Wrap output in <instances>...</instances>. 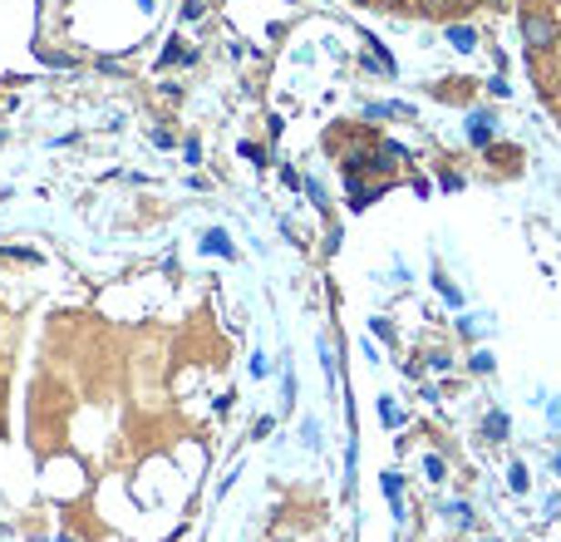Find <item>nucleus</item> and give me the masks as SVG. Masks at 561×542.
I'll use <instances>...</instances> for the list:
<instances>
[{
    "mask_svg": "<svg viewBox=\"0 0 561 542\" xmlns=\"http://www.w3.org/2000/svg\"><path fill=\"white\" fill-rule=\"evenodd\" d=\"M493 134H497V118L493 114H473L468 118V138L478 143V148H483V143H493Z\"/></svg>",
    "mask_w": 561,
    "mask_h": 542,
    "instance_id": "nucleus-2",
    "label": "nucleus"
},
{
    "mask_svg": "<svg viewBox=\"0 0 561 542\" xmlns=\"http://www.w3.org/2000/svg\"><path fill=\"white\" fill-rule=\"evenodd\" d=\"M522 40H527L532 50H552V45H556V20L527 10V15H522Z\"/></svg>",
    "mask_w": 561,
    "mask_h": 542,
    "instance_id": "nucleus-1",
    "label": "nucleus"
},
{
    "mask_svg": "<svg viewBox=\"0 0 561 542\" xmlns=\"http://www.w3.org/2000/svg\"><path fill=\"white\" fill-rule=\"evenodd\" d=\"M448 40H454L458 50H473V30H463V26H458V30H448Z\"/></svg>",
    "mask_w": 561,
    "mask_h": 542,
    "instance_id": "nucleus-6",
    "label": "nucleus"
},
{
    "mask_svg": "<svg viewBox=\"0 0 561 542\" xmlns=\"http://www.w3.org/2000/svg\"><path fill=\"white\" fill-rule=\"evenodd\" d=\"M468 365H473V370H478V375H487V370H493V355H487V351H478V355H473V360H468Z\"/></svg>",
    "mask_w": 561,
    "mask_h": 542,
    "instance_id": "nucleus-7",
    "label": "nucleus"
},
{
    "mask_svg": "<svg viewBox=\"0 0 561 542\" xmlns=\"http://www.w3.org/2000/svg\"><path fill=\"white\" fill-rule=\"evenodd\" d=\"M483 434H493V439H503V434H507V414H493V419H483Z\"/></svg>",
    "mask_w": 561,
    "mask_h": 542,
    "instance_id": "nucleus-4",
    "label": "nucleus"
},
{
    "mask_svg": "<svg viewBox=\"0 0 561 542\" xmlns=\"http://www.w3.org/2000/svg\"><path fill=\"white\" fill-rule=\"evenodd\" d=\"M207 251H217V257H227V251H231L227 232H207Z\"/></svg>",
    "mask_w": 561,
    "mask_h": 542,
    "instance_id": "nucleus-3",
    "label": "nucleus"
},
{
    "mask_svg": "<svg viewBox=\"0 0 561 542\" xmlns=\"http://www.w3.org/2000/svg\"><path fill=\"white\" fill-rule=\"evenodd\" d=\"M0 257L5 261H35V251L30 247H0Z\"/></svg>",
    "mask_w": 561,
    "mask_h": 542,
    "instance_id": "nucleus-5",
    "label": "nucleus"
}]
</instances>
